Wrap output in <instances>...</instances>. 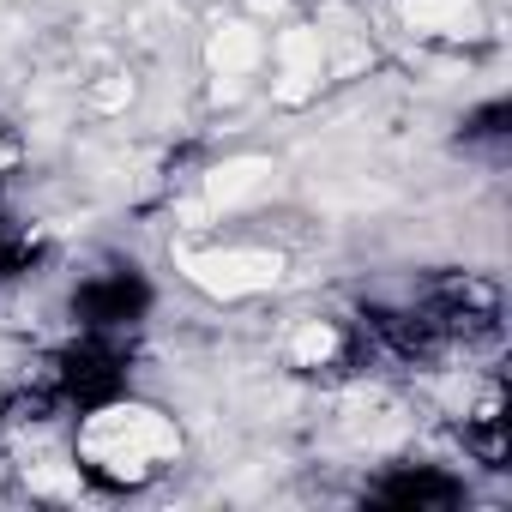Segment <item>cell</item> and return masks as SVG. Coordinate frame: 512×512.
Here are the masks:
<instances>
[{"label":"cell","mask_w":512,"mask_h":512,"mask_svg":"<svg viewBox=\"0 0 512 512\" xmlns=\"http://www.w3.org/2000/svg\"><path fill=\"white\" fill-rule=\"evenodd\" d=\"M278 193V163L272 157H229L205 175V211H235Z\"/></svg>","instance_id":"cell-3"},{"label":"cell","mask_w":512,"mask_h":512,"mask_svg":"<svg viewBox=\"0 0 512 512\" xmlns=\"http://www.w3.org/2000/svg\"><path fill=\"white\" fill-rule=\"evenodd\" d=\"M31 488H43V494H79V482L67 470H31Z\"/></svg>","instance_id":"cell-8"},{"label":"cell","mask_w":512,"mask_h":512,"mask_svg":"<svg viewBox=\"0 0 512 512\" xmlns=\"http://www.w3.org/2000/svg\"><path fill=\"white\" fill-rule=\"evenodd\" d=\"M326 73V43L320 31H284L278 37V103H308Z\"/></svg>","instance_id":"cell-4"},{"label":"cell","mask_w":512,"mask_h":512,"mask_svg":"<svg viewBox=\"0 0 512 512\" xmlns=\"http://www.w3.org/2000/svg\"><path fill=\"white\" fill-rule=\"evenodd\" d=\"M181 272L205 296H253V290H272L284 278V260L260 253V247H223V253H181Z\"/></svg>","instance_id":"cell-2"},{"label":"cell","mask_w":512,"mask_h":512,"mask_svg":"<svg viewBox=\"0 0 512 512\" xmlns=\"http://www.w3.org/2000/svg\"><path fill=\"white\" fill-rule=\"evenodd\" d=\"M211 67H217V79H241L253 61H260V31L253 25H241V19H229V25H217L211 31Z\"/></svg>","instance_id":"cell-6"},{"label":"cell","mask_w":512,"mask_h":512,"mask_svg":"<svg viewBox=\"0 0 512 512\" xmlns=\"http://www.w3.org/2000/svg\"><path fill=\"white\" fill-rule=\"evenodd\" d=\"M127 97H133V85H127V79H109V85H97V91H91V103H97V109H121Z\"/></svg>","instance_id":"cell-9"},{"label":"cell","mask_w":512,"mask_h":512,"mask_svg":"<svg viewBox=\"0 0 512 512\" xmlns=\"http://www.w3.org/2000/svg\"><path fill=\"white\" fill-rule=\"evenodd\" d=\"M253 13H284V0H247Z\"/></svg>","instance_id":"cell-10"},{"label":"cell","mask_w":512,"mask_h":512,"mask_svg":"<svg viewBox=\"0 0 512 512\" xmlns=\"http://www.w3.org/2000/svg\"><path fill=\"white\" fill-rule=\"evenodd\" d=\"M332 350H338V332H332V326H320V320H314V326H302V332H296V362H326Z\"/></svg>","instance_id":"cell-7"},{"label":"cell","mask_w":512,"mask_h":512,"mask_svg":"<svg viewBox=\"0 0 512 512\" xmlns=\"http://www.w3.org/2000/svg\"><path fill=\"white\" fill-rule=\"evenodd\" d=\"M7 163H13V145H0V169H7Z\"/></svg>","instance_id":"cell-11"},{"label":"cell","mask_w":512,"mask_h":512,"mask_svg":"<svg viewBox=\"0 0 512 512\" xmlns=\"http://www.w3.org/2000/svg\"><path fill=\"white\" fill-rule=\"evenodd\" d=\"M85 458L91 464H103L109 476H145V464L151 458H169L175 446H181V434H175V422L169 416H157V410H145V404H115V410H97L91 422H85Z\"/></svg>","instance_id":"cell-1"},{"label":"cell","mask_w":512,"mask_h":512,"mask_svg":"<svg viewBox=\"0 0 512 512\" xmlns=\"http://www.w3.org/2000/svg\"><path fill=\"white\" fill-rule=\"evenodd\" d=\"M398 13L422 37H458V43L482 37V7L476 0H398Z\"/></svg>","instance_id":"cell-5"}]
</instances>
